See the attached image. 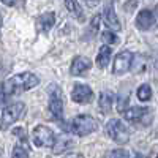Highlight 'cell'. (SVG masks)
<instances>
[{
	"label": "cell",
	"instance_id": "1",
	"mask_svg": "<svg viewBox=\"0 0 158 158\" xmlns=\"http://www.w3.org/2000/svg\"><path fill=\"white\" fill-rule=\"evenodd\" d=\"M38 84H40V79H38L36 74H33L30 71H24V73L11 76L2 85H3L5 95L11 97V95H19L25 90H30V89L36 87Z\"/></svg>",
	"mask_w": 158,
	"mask_h": 158
},
{
	"label": "cell",
	"instance_id": "2",
	"mask_svg": "<svg viewBox=\"0 0 158 158\" xmlns=\"http://www.w3.org/2000/svg\"><path fill=\"white\" fill-rule=\"evenodd\" d=\"M97 130H98V122L90 115H76L70 123V131L77 136H87Z\"/></svg>",
	"mask_w": 158,
	"mask_h": 158
},
{
	"label": "cell",
	"instance_id": "3",
	"mask_svg": "<svg viewBox=\"0 0 158 158\" xmlns=\"http://www.w3.org/2000/svg\"><path fill=\"white\" fill-rule=\"evenodd\" d=\"M24 114H25V104L22 101L10 104V106H6L2 112V117H0V128L8 130L15 122H18Z\"/></svg>",
	"mask_w": 158,
	"mask_h": 158
},
{
	"label": "cell",
	"instance_id": "4",
	"mask_svg": "<svg viewBox=\"0 0 158 158\" xmlns=\"http://www.w3.org/2000/svg\"><path fill=\"white\" fill-rule=\"evenodd\" d=\"M104 130H106V135L115 141L117 144H127L130 141V131L128 128L120 122V120H117V118H111V120L106 123V127H104Z\"/></svg>",
	"mask_w": 158,
	"mask_h": 158
},
{
	"label": "cell",
	"instance_id": "5",
	"mask_svg": "<svg viewBox=\"0 0 158 158\" xmlns=\"http://www.w3.org/2000/svg\"><path fill=\"white\" fill-rule=\"evenodd\" d=\"M32 141L36 147H52L56 142V135L46 125H36L32 133Z\"/></svg>",
	"mask_w": 158,
	"mask_h": 158
},
{
	"label": "cell",
	"instance_id": "6",
	"mask_svg": "<svg viewBox=\"0 0 158 158\" xmlns=\"http://www.w3.org/2000/svg\"><path fill=\"white\" fill-rule=\"evenodd\" d=\"M123 117L127 118L128 122H133V123H142V125H150L152 122V111L149 108H127L123 112Z\"/></svg>",
	"mask_w": 158,
	"mask_h": 158
},
{
	"label": "cell",
	"instance_id": "7",
	"mask_svg": "<svg viewBox=\"0 0 158 158\" xmlns=\"http://www.w3.org/2000/svg\"><path fill=\"white\" fill-rule=\"evenodd\" d=\"M133 54H131L130 51H122L118 52L114 59V65H112V73L114 74H125L130 68L131 65H133Z\"/></svg>",
	"mask_w": 158,
	"mask_h": 158
},
{
	"label": "cell",
	"instance_id": "8",
	"mask_svg": "<svg viewBox=\"0 0 158 158\" xmlns=\"http://www.w3.org/2000/svg\"><path fill=\"white\" fill-rule=\"evenodd\" d=\"M71 100L79 104H89L94 100V92H92L89 85L76 82L71 89Z\"/></svg>",
	"mask_w": 158,
	"mask_h": 158
},
{
	"label": "cell",
	"instance_id": "9",
	"mask_svg": "<svg viewBox=\"0 0 158 158\" xmlns=\"http://www.w3.org/2000/svg\"><path fill=\"white\" fill-rule=\"evenodd\" d=\"M48 108H49L51 114L54 115L56 118L62 120V117H63V101L60 98V90L56 85L51 87V95H49V104H48Z\"/></svg>",
	"mask_w": 158,
	"mask_h": 158
},
{
	"label": "cell",
	"instance_id": "10",
	"mask_svg": "<svg viewBox=\"0 0 158 158\" xmlns=\"http://www.w3.org/2000/svg\"><path fill=\"white\" fill-rule=\"evenodd\" d=\"M90 68H92L90 59L82 57V56H77V57H74L73 62H71L70 73H71V76H84Z\"/></svg>",
	"mask_w": 158,
	"mask_h": 158
},
{
	"label": "cell",
	"instance_id": "11",
	"mask_svg": "<svg viewBox=\"0 0 158 158\" xmlns=\"http://www.w3.org/2000/svg\"><path fill=\"white\" fill-rule=\"evenodd\" d=\"M103 19H104V24L109 30H114V32H118L122 29V24L118 21L115 11H114V5L112 3H108L106 8H104V13H103Z\"/></svg>",
	"mask_w": 158,
	"mask_h": 158
},
{
	"label": "cell",
	"instance_id": "12",
	"mask_svg": "<svg viewBox=\"0 0 158 158\" xmlns=\"http://www.w3.org/2000/svg\"><path fill=\"white\" fill-rule=\"evenodd\" d=\"M56 24V15L52 11H48V13H43L41 16H38L36 19V29L38 32L41 33H48Z\"/></svg>",
	"mask_w": 158,
	"mask_h": 158
},
{
	"label": "cell",
	"instance_id": "13",
	"mask_svg": "<svg viewBox=\"0 0 158 158\" xmlns=\"http://www.w3.org/2000/svg\"><path fill=\"white\" fill-rule=\"evenodd\" d=\"M155 24V15L150 10H141L136 16V25L141 30H149Z\"/></svg>",
	"mask_w": 158,
	"mask_h": 158
},
{
	"label": "cell",
	"instance_id": "14",
	"mask_svg": "<svg viewBox=\"0 0 158 158\" xmlns=\"http://www.w3.org/2000/svg\"><path fill=\"white\" fill-rule=\"evenodd\" d=\"M112 103H114V95L111 92H101L98 97V106L103 114H109L112 111Z\"/></svg>",
	"mask_w": 158,
	"mask_h": 158
},
{
	"label": "cell",
	"instance_id": "15",
	"mask_svg": "<svg viewBox=\"0 0 158 158\" xmlns=\"http://www.w3.org/2000/svg\"><path fill=\"white\" fill-rule=\"evenodd\" d=\"M65 6H67V10L71 13V16L79 21V22H84L85 21V15H84V10L79 6L77 0H65Z\"/></svg>",
	"mask_w": 158,
	"mask_h": 158
},
{
	"label": "cell",
	"instance_id": "16",
	"mask_svg": "<svg viewBox=\"0 0 158 158\" xmlns=\"http://www.w3.org/2000/svg\"><path fill=\"white\" fill-rule=\"evenodd\" d=\"M71 146H73L71 138L67 136V135H60L59 138H56V142H54V146H52V150H54L56 155H60L67 149H70Z\"/></svg>",
	"mask_w": 158,
	"mask_h": 158
},
{
	"label": "cell",
	"instance_id": "17",
	"mask_svg": "<svg viewBox=\"0 0 158 158\" xmlns=\"http://www.w3.org/2000/svg\"><path fill=\"white\" fill-rule=\"evenodd\" d=\"M111 54H112V49L109 48V44H104L100 48L98 51V56H97V65L98 68H106L108 63H109V59H111Z\"/></svg>",
	"mask_w": 158,
	"mask_h": 158
},
{
	"label": "cell",
	"instance_id": "18",
	"mask_svg": "<svg viewBox=\"0 0 158 158\" xmlns=\"http://www.w3.org/2000/svg\"><path fill=\"white\" fill-rule=\"evenodd\" d=\"M136 95H138V98H139V101H149L150 98H152V89H150V85L149 84H142V85H139V89H138V92H136Z\"/></svg>",
	"mask_w": 158,
	"mask_h": 158
},
{
	"label": "cell",
	"instance_id": "19",
	"mask_svg": "<svg viewBox=\"0 0 158 158\" xmlns=\"http://www.w3.org/2000/svg\"><path fill=\"white\" fill-rule=\"evenodd\" d=\"M11 155L15 156V158H27L30 155V152H29V147L18 144V146H15V149H13V153Z\"/></svg>",
	"mask_w": 158,
	"mask_h": 158
},
{
	"label": "cell",
	"instance_id": "20",
	"mask_svg": "<svg viewBox=\"0 0 158 158\" xmlns=\"http://www.w3.org/2000/svg\"><path fill=\"white\" fill-rule=\"evenodd\" d=\"M101 40L104 41V44H114V43H117V36L112 33V32H103V35H101Z\"/></svg>",
	"mask_w": 158,
	"mask_h": 158
},
{
	"label": "cell",
	"instance_id": "21",
	"mask_svg": "<svg viewBox=\"0 0 158 158\" xmlns=\"http://www.w3.org/2000/svg\"><path fill=\"white\" fill-rule=\"evenodd\" d=\"M127 108H128V97H120L117 101V111L122 114Z\"/></svg>",
	"mask_w": 158,
	"mask_h": 158
},
{
	"label": "cell",
	"instance_id": "22",
	"mask_svg": "<svg viewBox=\"0 0 158 158\" xmlns=\"http://www.w3.org/2000/svg\"><path fill=\"white\" fill-rule=\"evenodd\" d=\"M136 6H138V0H128V2L123 5V10H125L127 13H131Z\"/></svg>",
	"mask_w": 158,
	"mask_h": 158
},
{
	"label": "cell",
	"instance_id": "23",
	"mask_svg": "<svg viewBox=\"0 0 158 158\" xmlns=\"http://www.w3.org/2000/svg\"><path fill=\"white\" fill-rule=\"evenodd\" d=\"M100 27V16H94L92 18V22H90V32H97Z\"/></svg>",
	"mask_w": 158,
	"mask_h": 158
},
{
	"label": "cell",
	"instance_id": "24",
	"mask_svg": "<svg viewBox=\"0 0 158 158\" xmlns=\"http://www.w3.org/2000/svg\"><path fill=\"white\" fill-rule=\"evenodd\" d=\"M130 153L128 152H125L123 149H117V150H111V152H108V156H128Z\"/></svg>",
	"mask_w": 158,
	"mask_h": 158
},
{
	"label": "cell",
	"instance_id": "25",
	"mask_svg": "<svg viewBox=\"0 0 158 158\" xmlns=\"http://www.w3.org/2000/svg\"><path fill=\"white\" fill-rule=\"evenodd\" d=\"M3 5H6V6H16L18 3H19V0H0Z\"/></svg>",
	"mask_w": 158,
	"mask_h": 158
},
{
	"label": "cell",
	"instance_id": "26",
	"mask_svg": "<svg viewBox=\"0 0 158 158\" xmlns=\"http://www.w3.org/2000/svg\"><path fill=\"white\" fill-rule=\"evenodd\" d=\"M98 2H100V0H84V3H85L87 6H90V8L97 6V5H98Z\"/></svg>",
	"mask_w": 158,
	"mask_h": 158
},
{
	"label": "cell",
	"instance_id": "27",
	"mask_svg": "<svg viewBox=\"0 0 158 158\" xmlns=\"http://www.w3.org/2000/svg\"><path fill=\"white\" fill-rule=\"evenodd\" d=\"M13 133H15V136H19V138L24 139V128H16Z\"/></svg>",
	"mask_w": 158,
	"mask_h": 158
},
{
	"label": "cell",
	"instance_id": "28",
	"mask_svg": "<svg viewBox=\"0 0 158 158\" xmlns=\"http://www.w3.org/2000/svg\"><path fill=\"white\" fill-rule=\"evenodd\" d=\"M5 98H6V95H5V92H3V85L0 84V103H2Z\"/></svg>",
	"mask_w": 158,
	"mask_h": 158
},
{
	"label": "cell",
	"instance_id": "29",
	"mask_svg": "<svg viewBox=\"0 0 158 158\" xmlns=\"http://www.w3.org/2000/svg\"><path fill=\"white\" fill-rule=\"evenodd\" d=\"M153 15H155V16H156V18H158V5H156V6H155V13H153Z\"/></svg>",
	"mask_w": 158,
	"mask_h": 158
},
{
	"label": "cell",
	"instance_id": "30",
	"mask_svg": "<svg viewBox=\"0 0 158 158\" xmlns=\"http://www.w3.org/2000/svg\"><path fill=\"white\" fill-rule=\"evenodd\" d=\"M2 21H3V19H2V15H0V27H2Z\"/></svg>",
	"mask_w": 158,
	"mask_h": 158
}]
</instances>
